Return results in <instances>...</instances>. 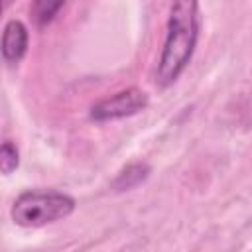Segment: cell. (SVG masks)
<instances>
[{
  "mask_svg": "<svg viewBox=\"0 0 252 252\" xmlns=\"http://www.w3.org/2000/svg\"><path fill=\"white\" fill-rule=\"evenodd\" d=\"M201 14L199 4L191 0L175 2L169 8V18L165 24V39L158 59L156 83L159 87L173 85L179 75L187 69L199 39Z\"/></svg>",
  "mask_w": 252,
  "mask_h": 252,
  "instance_id": "cell-1",
  "label": "cell"
},
{
  "mask_svg": "<svg viewBox=\"0 0 252 252\" xmlns=\"http://www.w3.org/2000/svg\"><path fill=\"white\" fill-rule=\"evenodd\" d=\"M75 209L77 201L67 193L53 189H28L14 199L10 217L18 226L39 228L67 219Z\"/></svg>",
  "mask_w": 252,
  "mask_h": 252,
  "instance_id": "cell-2",
  "label": "cell"
},
{
  "mask_svg": "<svg viewBox=\"0 0 252 252\" xmlns=\"http://www.w3.org/2000/svg\"><path fill=\"white\" fill-rule=\"evenodd\" d=\"M148 104H150V96L146 91H142L138 87H128L124 91H118V93L94 102L89 110V116L94 122H108V120L134 116V114L146 110Z\"/></svg>",
  "mask_w": 252,
  "mask_h": 252,
  "instance_id": "cell-3",
  "label": "cell"
},
{
  "mask_svg": "<svg viewBox=\"0 0 252 252\" xmlns=\"http://www.w3.org/2000/svg\"><path fill=\"white\" fill-rule=\"evenodd\" d=\"M30 33L22 20H8L2 30V59L8 65H18L28 51Z\"/></svg>",
  "mask_w": 252,
  "mask_h": 252,
  "instance_id": "cell-4",
  "label": "cell"
},
{
  "mask_svg": "<svg viewBox=\"0 0 252 252\" xmlns=\"http://www.w3.org/2000/svg\"><path fill=\"white\" fill-rule=\"evenodd\" d=\"M150 171H152V167L146 161H132L116 173L110 187L114 191H130V189L138 187L140 183H144L150 177Z\"/></svg>",
  "mask_w": 252,
  "mask_h": 252,
  "instance_id": "cell-5",
  "label": "cell"
},
{
  "mask_svg": "<svg viewBox=\"0 0 252 252\" xmlns=\"http://www.w3.org/2000/svg\"><path fill=\"white\" fill-rule=\"evenodd\" d=\"M20 165V150L12 140H4L0 146V171L10 175Z\"/></svg>",
  "mask_w": 252,
  "mask_h": 252,
  "instance_id": "cell-6",
  "label": "cell"
},
{
  "mask_svg": "<svg viewBox=\"0 0 252 252\" xmlns=\"http://www.w3.org/2000/svg\"><path fill=\"white\" fill-rule=\"evenodd\" d=\"M63 6H65V2H47V0H39V2H35V4L32 6V16H33V20H35L37 26H45V24H49V22L57 16L59 10H63Z\"/></svg>",
  "mask_w": 252,
  "mask_h": 252,
  "instance_id": "cell-7",
  "label": "cell"
}]
</instances>
